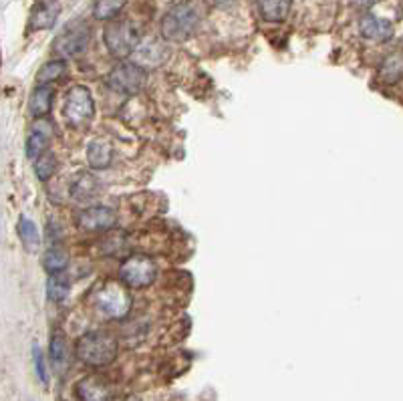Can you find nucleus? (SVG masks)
Listing matches in <instances>:
<instances>
[{
  "instance_id": "15",
  "label": "nucleus",
  "mask_w": 403,
  "mask_h": 401,
  "mask_svg": "<svg viewBox=\"0 0 403 401\" xmlns=\"http://www.w3.org/2000/svg\"><path fill=\"white\" fill-rule=\"evenodd\" d=\"M17 232H19V236H21V242H23L24 248H26L30 254H37L39 248H41V234H39L37 224H35L28 216H21V218H19Z\"/></svg>"
},
{
  "instance_id": "18",
  "label": "nucleus",
  "mask_w": 403,
  "mask_h": 401,
  "mask_svg": "<svg viewBox=\"0 0 403 401\" xmlns=\"http://www.w3.org/2000/svg\"><path fill=\"white\" fill-rule=\"evenodd\" d=\"M403 77V55L402 53H391L389 57H385V61L379 67V79L387 85L397 83Z\"/></svg>"
},
{
  "instance_id": "17",
  "label": "nucleus",
  "mask_w": 403,
  "mask_h": 401,
  "mask_svg": "<svg viewBox=\"0 0 403 401\" xmlns=\"http://www.w3.org/2000/svg\"><path fill=\"white\" fill-rule=\"evenodd\" d=\"M69 290H71V283H69L65 272L48 274L45 292H47V299L50 303H63L69 297Z\"/></svg>"
},
{
  "instance_id": "6",
  "label": "nucleus",
  "mask_w": 403,
  "mask_h": 401,
  "mask_svg": "<svg viewBox=\"0 0 403 401\" xmlns=\"http://www.w3.org/2000/svg\"><path fill=\"white\" fill-rule=\"evenodd\" d=\"M158 277V266L149 257L143 254H133L129 259L123 260L119 268V279L121 283L129 288H143L156 281Z\"/></svg>"
},
{
  "instance_id": "21",
  "label": "nucleus",
  "mask_w": 403,
  "mask_h": 401,
  "mask_svg": "<svg viewBox=\"0 0 403 401\" xmlns=\"http://www.w3.org/2000/svg\"><path fill=\"white\" fill-rule=\"evenodd\" d=\"M65 73H67L65 59H55V61L45 63V65L39 69V73H37V81H39L41 85H50V83L59 81Z\"/></svg>"
},
{
  "instance_id": "24",
  "label": "nucleus",
  "mask_w": 403,
  "mask_h": 401,
  "mask_svg": "<svg viewBox=\"0 0 403 401\" xmlns=\"http://www.w3.org/2000/svg\"><path fill=\"white\" fill-rule=\"evenodd\" d=\"M67 264H69V254L63 248L53 246L50 250H47V254H45V268H47L48 274H53V272H65Z\"/></svg>"
},
{
  "instance_id": "30",
  "label": "nucleus",
  "mask_w": 403,
  "mask_h": 401,
  "mask_svg": "<svg viewBox=\"0 0 403 401\" xmlns=\"http://www.w3.org/2000/svg\"><path fill=\"white\" fill-rule=\"evenodd\" d=\"M127 401H138V400H127Z\"/></svg>"
},
{
  "instance_id": "5",
  "label": "nucleus",
  "mask_w": 403,
  "mask_h": 401,
  "mask_svg": "<svg viewBox=\"0 0 403 401\" xmlns=\"http://www.w3.org/2000/svg\"><path fill=\"white\" fill-rule=\"evenodd\" d=\"M63 118L73 129L87 127L91 119L95 118V101L85 85H75L67 91L65 105H63Z\"/></svg>"
},
{
  "instance_id": "3",
  "label": "nucleus",
  "mask_w": 403,
  "mask_h": 401,
  "mask_svg": "<svg viewBox=\"0 0 403 401\" xmlns=\"http://www.w3.org/2000/svg\"><path fill=\"white\" fill-rule=\"evenodd\" d=\"M103 41L107 50L115 59H127L131 57L142 43V35L138 24L127 21V19H113L109 21L103 30Z\"/></svg>"
},
{
  "instance_id": "7",
  "label": "nucleus",
  "mask_w": 403,
  "mask_h": 401,
  "mask_svg": "<svg viewBox=\"0 0 403 401\" xmlns=\"http://www.w3.org/2000/svg\"><path fill=\"white\" fill-rule=\"evenodd\" d=\"M91 41V30L85 23L69 24L53 43L55 55H59L61 59H77L79 55H83Z\"/></svg>"
},
{
  "instance_id": "22",
  "label": "nucleus",
  "mask_w": 403,
  "mask_h": 401,
  "mask_svg": "<svg viewBox=\"0 0 403 401\" xmlns=\"http://www.w3.org/2000/svg\"><path fill=\"white\" fill-rule=\"evenodd\" d=\"M127 0H95L93 4V17L97 21H113L123 10Z\"/></svg>"
},
{
  "instance_id": "27",
  "label": "nucleus",
  "mask_w": 403,
  "mask_h": 401,
  "mask_svg": "<svg viewBox=\"0 0 403 401\" xmlns=\"http://www.w3.org/2000/svg\"><path fill=\"white\" fill-rule=\"evenodd\" d=\"M32 363H35V371H37V377L43 385L48 383V375H47V365H45V357H43V351L39 345L32 347Z\"/></svg>"
},
{
  "instance_id": "29",
  "label": "nucleus",
  "mask_w": 403,
  "mask_h": 401,
  "mask_svg": "<svg viewBox=\"0 0 403 401\" xmlns=\"http://www.w3.org/2000/svg\"><path fill=\"white\" fill-rule=\"evenodd\" d=\"M206 2H210L216 8H226V6L234 4V0H206Z\"/></svg>"
},
{
  "instance_id": "19",
  "label": "nucleus",
  "mask_w": 403,
  "mask_h": 401,
  "mask_svg": "<svg viewBox=\"0 0 403 401\" xmlns=\"http://www.w3.org/2000/svg\"><path fill=\"white\" fill-rule=\"evenodd\" d=\"M111 145L107 142H101V140H95L87 145V160H89V165L93 169H105L107 165L111 164Z\"/></svg>"
},
{
  "instance_id": "13",
  "label": "nucleus",
  "mask_w": 403,
  "mask_h": 401,
  "mask_svg": "<svg viewBox=\"0 0 403 401\" xmlns=\"http://www.w3.org/2000/svg\"><path fill=\"white\" fill-rule=\"evenodd\" d=\"M77 398L81 401H111V391L103 379L89 375L77 383Z\"/></svg>"
},
{
  "instance_id": "23",
  "label": "nucleus",
  "mask_w": 403,
  "mask_h": 401,
  "mask_svg": "<svg viewBox=\"0 0 403 401\" xmlns=\"http://www.w3.org/2000/svg\"><path fill=\"white\" fill-rule=\"evenodd\" d=\"M48 357H50V363L55 365V369L65 367V363H67V345H65V339H63L61 333H53L50 345H48Z\"/></svg>"
},
{
  "instance_id": "9",
  "label": "nucleus",
  "mask_w": 403,
  "mask_h": 401,
  "mask_svg": "<svg viewBox=\"0 0 403 401\" xmlns=\"http://www.w3.org/2000/svg\"><path fill=\"white\" fill-rule=\"evenodd\" d=\"M115 222H118V214L107 206H91L77 214V226L87 232L109 230L115 226Z\"/></svg>"
},
{
  "instance_id": "14",
  "label": "nucleus",
  "mask_w": 403,
  "mask_h": 401,
  "mask_svg": "<svg viewBox=\"0 0 403 401\" xmlns=\"http://www.w3.org/2000/svg\"><path fill=\"white\" fill-rule=\"evenodd\" d=\"M53 99H55V89L48 85H41L37 87L30 99H28V113L35 119H41L47 115L53 107Z\"/></svg>"
},
{
  "instance_id": "16",
  "label": "nucleus",
  "mask_w": 403,
  "mask_h": 401,
  "mask_svg": "<svg viewBox=\"0 0 403 401\" xmlns=\"http://www.w3.org/2000/svg\"><path fill=\"white\" fill-rule=\"evenodd\" d=\"M261 17L268 23H283L290 10V0H256Z\"/></svg>"
},
{
  "instance_id": "20",
  "label": "nucleus",
  "mask_w": 403,
  "mask_h": 401,
  "mask_svg": "<svg viewBox=\"0 0 403 401\" xmlns=\"http://www.w3.org/2000/svg\"><path fill=\"white\" fill-rule=\"evenodd\" d=\"M97 180L91 174H81L71 186V198L75 202H89L97 192Z\"/></svg>"
},
{
  "instance_id": "2",
  "label": "nucleus",
  "mask_w": 403,
  "mask_h": 401,
  "mask_svg": "<svg viewBox=\"0 0 403 401\" xmlns=\"http://www.w3.org/2000/svg\"><path fill=\"white\" fill-rule=\"evenodd\" d=\"M77 357L89 367H105L118 357V341L107 330H89L77 341Z\"/></svg>"
},
{
  "instance_id": "8",
  "label": "nucleus",
  "mask_w": 403,
  "mask_h": 401,
  "mask_svg": "<svg viewBox=\"0 0 403 401\" xmlns=\"http://www.w3.org/2000/svg\"><path fill=\"white\" fill-rule=\"evenodd\" d=\"M107 85L123 95L140 93L145 85V69L138 63H121L107 77Z\"/></svg>"
},
{
  "instance_id": "26",
  "label": "nucleus",
  "mask_w": 403,
  "mask_h": 401,
  "mask_svg": "<svg viewBox=\"0 0 403 401\" xmlns=\"http://www.w3.org/2000/svg\"><path fill=\"white\" fill-rule=\"evenodd\" d=\"M167 55V50L160 43H147L143 45L140 50V57H142V65H158L164 61V57Z\"/></svg>"
},
{
  "instance_id": "4",
  "label": "nucleus",
  "mask_w": 403,
  "mask_h": 401,
  "mask_svg": "<svg viewBox=\"0 0 403 401\" xmlns=\"http://www.w3.org/2000/svg\"><path fill=\"white\" fill-rule=\"evenodd\" d=\"M93 305L109 319H123L131 308V295L123 283H103L93 292Z\"/></svg>"
},
{
  "instance_id": "11",
  "label": "nucleus",
  "mask_w": 403,
  "mask_h": 401,
  "mask_svg": "<svg viewBox=\"0 0 403 401\" xmlns=\"http://www.w3.org/2000/svg\"><path fill=\"white\" fill-rule=\"evenodd\" d=\"M50 138H53L50 121L37 119L35 125H32V131L28 133V140H26V153H28V158H32V160L41 158L47 151Z\"/></svg>"
},
{
  "instance_id": "12",
  "label": "nucleus",
  "mask_w": 403,
  "mask_h": 401,
  "mask_svg": "<svg viewBox=\"0 0 403 401\" xmlns=\"http://www.w3.org/2000/svg\"><path fill=\"white\" fill-rule=\"evenodd\" d=\"M359 30L365 39L369 41H377V43H385L393 37V24L385 19H379L375 15H363L359 21Z\"/></svg>"
},
{
  "instance_id": "10",
  "label": "nucleus",
  "mask_w": 403,
  "mask_h": 401,
  "mask_svg": "<svg viewBox=\"0 0 403 401\" xmlns=\"http://www.w3.org/2000/svg\"><path fill=\"white\" fill-rule=\"evenodd\" d=\"M61 15V4L59 0H37L32 4L30 17H28V26L32 30H47L53 28L57 19Z\"/></svg>"
},
{
  "instance_id": "25",
  "label": "nucleus",
  "mask_w": 403,
  "mask_h": 401,
  "mask_svg": "<svg viewBox=\"0 0 403 401\" xmlns=\"http://www.w3.org/2000/svg\"><path fill=\"white\" fill-rule=\"evenodd\" d=\"M57 167H59V160H57V156L55 153H50V151H45L41 158H37V162H35V171H37V176H39V180H43V182H47L53 178V174L57 171Z\"/></svg>"
},
{
  "instance_id": "1",
  "label": "nucleus",
  "mask_w": 403,
  "mask_h": 401,
  "mask_svg": "<svg viewBox=\"0 0 403 401\" xmlns=\"http://www.w3.org/2000/svg\"><path fill=\"white\" fill-rule=\"evenodd\" d=\"M200 26V12L191 2H180L164 15L160 30L169 43H186Z\"/></svg>"
},
{
  "instance_id": "28",
  "label": "nucleus",
  "mask_w": 403,
  "mask_h": 401,
  "mask_svg": "<svg viewBox=\"0 0 403 401\" xmlns=\"http://www.w3.org/2000/svg\"><path fill=\"white\" fill-rule=\"evenodd\" d=\"M379 0H353V4L359 8H371L373 4H377Z\"/></svg>"
}]
</instances>
